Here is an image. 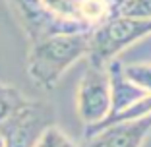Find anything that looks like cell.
<instances>
[{"mask_svg": "<svg viewBox=\"0 0 151 147\" xmlns=\"http://www.w3.org/2000/svg\"><path fill=\"white\" fill-rule=\"evenodd\" d=\"M91 33V31H89ZM89 33L50 35L31 43L27 74L37 87L52 89L80 58L89 52Z\"/></svg>", "mask_w": 151, "mask_h": 147, "instance_id": "1", "label": "cell"}, {"mask_svg": "<svg viewBox=\"0 0 151 147\" xmlns=\"http://www.w3.org/2000/svg\"><path fill=\"white\" fill-rule=\"evenodd\" d=\"M151 33V19L116 16L103 22L89 33V52L87 62L97 66H107L114 60L126 47L143 39Z\"/></svg>", "mask_w": 151, "mask_h": 147, "instance_id": "2", "label": "cell"}, {"mask_svg": "<svg viewBox=\"0 0 151 147\" xmlns=\"http://www.w3.org/2000/svg\"><path fill=\"white\" fill-rule=\"evenodd\" d=\"M54 124V108L45 101L25 99L0 124L6 147H35L45 130Z\"/></svg>", "mask_w": 151, "mask_h": 147, "instance_id": "3", "label": "cell"}, {"mask_svg": "<svg viewBox=\"0 0 151 147\" xmlns=\"http://www.w3.org/2000/svg\"><path fill=\"white\" fill-rule=\"evenodd\" d=\"M22 29L31 43L41 41L50 35H66V33H89L87 25L74 19H64L52 14L45 0H6Z\"/></svg>", "mask_w": 151, "mask_h": 147, "instance_id": "4", "label": "cell"}, {"mask_svg": "<svg viewBox=\"0 0 151 147\" xmlns=\"http://www.w3.org/2000/svg\"><path fill=\"white\" fill-rule=\"evenodd\" d=\"M76 108L85 128L103 122L111 112V83L107 66L87 62L76 91Z\"/></svg>", "mask_w": 151, "mask_h": 147, "instance_id": "5", "label": "cell"}, {"mask_svg": "<svg viewBox=\"0 0 151 147\" xmlns=\"http://www.w3.org/2000/svg\"><path fill=\"white\" fill-rule=\"evenodd\" d=\"M151 136V114L128 122H116L85 136L83 147H142Z\"/></svg>", "mask_w": 151, "mask_h": 147, "instance_id": "6", "label": "cell"}, {"mask_svg": "<svg viewBox=\"0 0 151 147\" xmlns=\"http://www.w3.org/2000/svg\"><path fill=\"white\" fill-rule=\"evenodd\" d=\"M107 74H109V83H111V112H109L107 118H112L124 108L132 107L134 103L151 95L147 91H143L142 87H138L136 83H132L124 76V64L116 58L107 64Z\"/></svg>", "mask_w": 151, "mask_h": 147, "instance_id": "7", "label": "cell"}, {"mask_svg": "<svg viewBox=\"0 0 151 147\" xmlns=\"http://www.w3.org/2000/svg\"><path fill=\"white\" fill-rule=\"evenodd\" d=\"M25 95L12 85H0V124L25 101Z\"/></svg>", "mask_w": 151, "mask_h": 147, "instance_id": "8", "label": "cell"}, {"mask_svg": "<svg viewBox=\"0 0 151 147\" xmlns=\"http://www.w3.org/2000/svg\"><path fill=\"white\" fill-rule=\"evenodd\" d=\"M35 147H78V145L74 143V139L66 132H62L56 124H52L41 134Z\"/></svg>", "mask_w": 151, "mask_h": 147, "instance_id": "9", "label": "cell"}, {"mask_svg": "<svg viewBox=\"0 0 151 147\" xmlns=\"http://www.w3.org/2000/svg\"><path fill=\"white\" fill-rule=\"evenodd\" d=\"M124 76L143 91L151 93V64H126Z\"/></svg>", "mask_w": 151, "mask_h": 147, "instance_id": "10", "label": "cell"}, {"mask_svg": "<svg viewBox=\"0 0 151 147\" xmlns=\"http://www.w3.org/2000/svg\"><path fill=\"white\" fill-rule=\"evenodd\" d=\"M120 16L151 19V0H128L120 10Z\"/></svg>", "mask_w": 151, "mask_h": 147, "instance_id": "11", "label": "cell"}, {"mask_svg": "<svg viewBox=\"0 0 151 147\" xmlns=\"http://www.w3.org/2000/svg\"><path fill=\"white\" fill-rule=\"evenodd\" d=\"M126 2H128V0H105V4H107V8H109V19L120 16V10H122V6H124Z\"/></svg>", "mask_w": 151, "mask_h": 147, "instance_id": "12", "label": "cell"}]
</instances>
